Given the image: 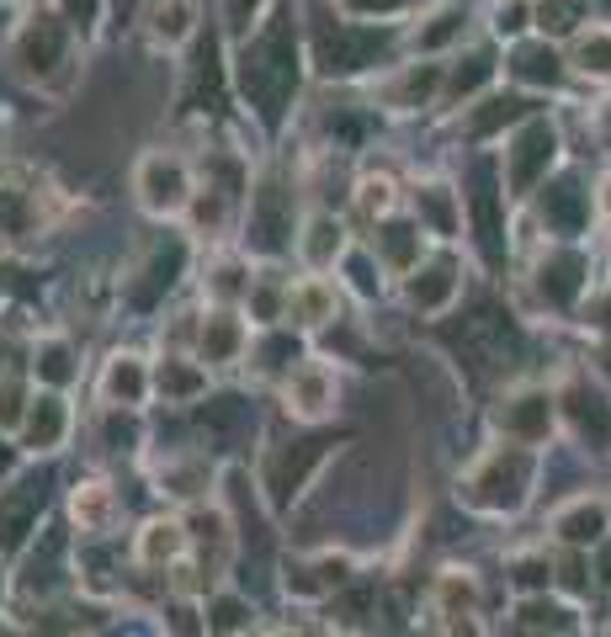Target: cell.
Returning a JSON list of instances; mask_svg holds the SVG:
<instances>
[{
    "label": "cell",
    "instance_id": "obj_1",
    "mask_svg": "<svg viewBox=\"0 0 611 637\" xmlns=\"http://www.w3.org/2000/svg\"><path fill=\"white\" fill-rule=\"evenodd\" d=\"M298 75H304L298 69V11H293V0H276L272 22H261L240 43L234 86L261 122H282L287 101L298 91Z\"/></svg>",
    "mask_w": 611,
    "mask_h": 637
},
{
    "label": "cell",
    "instance_id": "obj_2",
    "mask_svg": "<svg viewBox=\"0 0 611 637\" xmlns=\"http://www.w3.org/2000/svg\"><path fill=\"white\" fill-rule=\"evenodd\" d=\"M532 488V457L521 447H505V452H489L468 479H462V499L479 505V510H516Z\"/></svg>",
    "mask_w": 611,
    "mask_h": 637
},
{
    "label": "cell",
    "instance_id": "obj_3",
    "mask_svg": "<svg viewBox=\"0 0 611 637\" xmlns=\"http://www.w3.org/2000/svg\"><path fill=\"white\" fill-rule=\"evenodd\" d=\"M330 447H336V441L314 436V441H287V447H276V452L266 457V473H261V484H266V499H272V510H287V505L304 494L308 479L325 468Z\"/></svg>",
    "mask_w": 611,
    "mask_h": 637
},
{
    "label": "cell",
    "instance_id": "obj_4",
    "mask_svg": "<svg viewBox=\"0 0 611 637\" xmlns=\"http://www.w3.org/2000/svg\"><path fill=\"white\" fill-rule=\"evenodd\" d=\"M133 191H139V208L154 218H171L192 202V171H186L176 154H144L139 171H133Z\"/></svg>",
    "mask_w": 611,
    "mask_h": 637
},
{
    "label": "cell",
    "instance_id": "obj_5",
    "mask_svg": "<svg viewBox=\"0 0 611 637\" xmlns=\"http://www.w3.org/2000/svg\"><path fill=\"white\" fill-rule=\"evenodd\" d=\"M59 64H69V22L54 11H32L28 28L17 32V69L28 80H48Z\"/></svg>",
    "mask_w": 611,
    "mask_h": 637
},
{
    "label": "cell",
    "instance_id": "obj_6",
    "mask_svg": "<svg viewBox=\"0 0 611 637\" xmlns=\"http://www.w3.org/2000/svg\"><path fill=\"white\" fill-rule=\"evenodd\" d=\"M287 240H293V191L276 182L255 186L250 191V244L261 255H276Z\"/></svg>",
    "mask_w": 611,
    "mask_h": 637
},
{
    "label": "cell",
    "instance_id": "obj_7",
    "mask_svg": "<svg viewBox=\"0 0 611 637\" xmlns=\"http://www.w3.org/2000/svg\"><path fill=\"white\" fill-rule=\"evenodd\" d=\"M48 505L43 479H22V484L0 488V552H22L28 537L37 531V516Z\"/></svg>",
    "mask_w": 611,
    "mask_h": 637
},
{
    "label": "cell",
    "instance_id": "obj_8",
    "mask_svg": "<svg viewBox=\"0 0 611 637\" xmlns=\"http://www.w3.org/2000/svg\"><path fill=\"white\" fill-rule=\"evenodd\" d=\"M383 43H389V32L351 28V22H330L325 37H319V64H325L330 75H351V69L372 64V54H378Z\"/></svg>",
    "mask_w": 611,
    "mask_h": 637
},
{
    "label": "cell",
    "instance_id": "obj_9",
    "mask_svg": "<svg viewBox=\"0 0 611 637\" xmlns=\"http://www.w3.org/2000/svg\"><path fill=\"white\" fill-rule=\"evenodd\" d=\"M351 579V558L346 552H314V558H298V563H287V595L293 601H325V595H336L340 584Z\"/></svg>",
    "mask_w": 611,
    "mask_h": 637
},
{
    "label": "cell",
    "instance_id": "obj_10",
    "mask_svg": "<svg viewBox=\"0 0 611 637\" xmlns=\"http://www.w3.org/2000/svg\"><path fill=\"white\" fill-rule=\"evenodd\" d=\"M336 409V372L325 362H298L287 372V415L293 420H325Z\"/></svg>",
    "mask_w": 611,
    "mask_h": 637
},
{
    "label": "cell",
    "instance_id": "obj_11",
    "mask_svg": "<svg viewBox=\"0 0 611 637\" xmlns=\"http://www.w3.org/2000/svg\"><path fill=\"white\" fill-rule=\"evenodd\" d=\"M64 436H69V404H64V388L32 394L28 420H22V447H28V452H59Z\"/></svg>",
    "mask_w": 611,
    "mask_h": 637
},
{
    "label": "cell",
    "instance_id": "obj_12",
    "mask_svg": "<svg viewBox=\"0 0 611 637\" xmlns=\"http://www.w3.org/2000/svg\"><path fill=\"white\" fill-rule=\"evenodd\" d=\"M182 266H186V250L176 240L171 244H154V255L133 272V282H128V304L133 308H154L171 287H176V276H182Z\"/></svg>",
    "mask_w": 611,
    "mask_h": 637
},
{
    "label": "cell",
    "instance_id": "obj_13",
    "mask_svg": "<svg viewBox=\"0 0 611 637\" xmlns=\"http://www.w3.org/2000/svg\"><path fill=\"white\" fill-rule=\"evenodd\" d=\"M150 388H154L150 366H144V356H133V351L112 356L107 372H101V398H107L112 409H139V404L150 398Z\"/></svg>",
    "mask_w": 611,
    "mask_h": 637
},
{
    "label": "cell",
    "instance_id": "obj_14",
    "mask_svg": "<svg viewBox=\"0 0 611 637\" xmlns=\"http://www.w3.org/2000/svg\"><path fill=\"white\" fill-rule=\"evenodd\" d=\"M69 516H75V526H80L86 537H107V531L118 526V494H112V484H101V479L75 484V494H69Z\"/></svg>",
    "mask_w": 611,
    "mask_h": 637
},
{
    "label": "cell",
    "instance_id": "obj_15",
    "mask_svg": "<svg viewBox=\"0 0 611 637\" xmlns=\"http://www.w3.org/2000/svg\"><path fill=\"white\" fill-rule=\"evenodd\" d=\"M244 351V319L240 314H229V308H218L203 319V330H197V356L208 366H223V362H240Z\"/></svg>",
    "mask_w": 611,
    "mask_h": 637
},
{
    "label": "cell",
    "instance_id": "obj_16",
    "mask_svg": "<svg viewBox=\"0 0 611 637\" xmlns=\"http://www.w3.org/2000/svg\"><path fill=\"white\" fill-rule=\"evenodd\" d=\"M553 144H558V139H553L548 122H532L516 144H511V186H516V191H526V186L543 176V165H553Z\"/></svg>",
    "mask_w": 611,
    "mask_h": 637
},
{
    "label": "cell",
    "instance_id": "obj_17",
    "mask_svg": "<svg viewBox=\"0 0 611 637\" xmlns=\"http://www.w3.org/2000/svg\"><path fill=\"white\" fill-rule=\"evenodd\" d=\"M336 319V287L308 276L298 287H287V325H304V330H319Z\"/></svg>",
    "mask_w": 611,
    "mask_h": 637
},
{
    "label": "cell",
    "instance_id": "obj_18",
    "mask_svg": "<svg viewBox=\"0 0 611 637\" xmlns=\"http://www.w3.org/2000/svg\"><path fill=\"white\" fill-rule=\"evenodd\" d=\"M192 542V531H186L182 520H150L144 531H139V542H133V558L144 563V569H165V563H176Z\"/></svg>",
    "mask_w": 611,
    "mask_h": 637
},
{
    "label": "cell",
    "instance_id": "obj_19",
    "mask_svg": "<svg viewBox=\"0 0 611 637\" xmlns=\"http://www.w3.org/2000/svg\"><path fill=\"white\" fill-rule=\"evenodd\" d=\"M298 250H304V261L314 272L336 266L340 255H346V229L336 223V212H314L304 223V234H298Z\"/></svg>",
    "mask_w": 611,
    "mask_h": 637
},
{
    "label": "cell",
    "instance_id": "obj_20",
    "mask_svg": "<svg viewBox=\"0 0 611 637\" xmlns=\"http://www.w3.org/2000/svg\"><path fill=\"white\" fill-rule=\"evenodd\" d=\"M452 298H458V266H452V261L415 266V276H410V304L421 308V314H436V308H447Z\"/></svg>",
    "mask_w": 611,
    "mask_h": 637
},
{
    "label": "cell",
    "instance_id": "obj_21",
    "mask_svg": "<svg viewBox=\"0 0 611 637\" xmlns=\"http://www.w3.org/2000/svg\"><path fill=\"white\" fill-rule=\"evenodd\" d=\"M154 388L165 394V404H197L208 394V366L186 362V356H165L154 372Z\"/></svg>",
    "mask_w": 611,
    "mask_h": 637
},
{
    "label": "cell",
    "instance_id": "obj_22",
    "mask_svg": "<svg viewBox=\"0 0 611 637\" xmlns=\"http://www.w3.org/2000/svg\"><path fill=\"white\" fill-rule=\"evenodd\" d=\"M144 22H150V37L160 48H176L197 28V0H150Z\"/></svg>",
    "mask_w": 611,
    "mask_h": 637
},
{
    "label": "cell",
    "instance_id": "obj_23",
    "mask_svg": "<svg viewBox=\"0 0 611 637\" xmlns=\"http://www.w3.org/2000/svg\"><path fill=\"white\" fill-rule=\"evenodd\" d=\"M43 229L37 191L28 186H0V240H32Z\"/></svg>",
    "mask_w": 611,
    "mask_h": 637
},
{
    "label": "cell",
    "instance_id": "obj_24",
    "mask_svg": "<svg viewBox=\"0 0 611 637\" xmlns=\"http://www.w3.org/2000/svg\"><path fill=\"white\" fill-rule=\"evenodd\" d=\"M372 255L394 272H415V255H421V223H378V240H372Z\"/></svg>",
    "mask_w": 611,
    "mask_h": 637
},
{
    "label": "cell",
    "instance_id": "obj_25",
    "mask_svg": "<svg viewBox=\"0 0 611 637\" xmlns=\"http://www.w3.org/2000/svg\"><path fill=\"white\" fill-rule=\"evenodd\" d=\"M32 372H37V383H48V388H69V383L80 377L75 345H69L64 334H43L37 351H32Z\"/></svg>",
    "mask_w": 611,
    "mask_h": 637
},
{
    "label": "cell",
    "instance_id": "obj_26",
    "mask_svg": "<svg viewBox=\"0 0 611 637\" xmlns=\"http://www.w3.org/2000/svg\"><path fill=\"white\" fill-rule=\"evenodd\" d=\"M548 420H553V398L548 394H516L505 409H500V425L511 430V436H543L548 430Z\"/></svg>",
    "mask_w": 611,
    "mask_h": 637
},
{
    "label": "cell",
    "instance_id": "obj_27",
    "mask_svg": "<svg viewBox=\"0 0 611 637\" xmlns=\"http://www.w3.org/2000/svg\"><path fill=\"white\" fill-rule=\"evenodd\" d=\"M436 86H441V69H436V64H410L383 96H389L394 112H415V107H426V96L436 91Z\"/></svg>",
    "mask_w": 611,
    "mask_h": 637
},
{
    "label": "cell",
    "instance_id": "obj_28",
    "mask_svg": "<svg viewBox=\"0 0 611 637\" xmlns=\"http://www.w3.org/2000/svg\"><path fill=\"white\" fill-rule=\"evenodd\" d=\"M298 362H304V345L293 340V330H276V325H266L261 345H255V366H261L266 377H276V372H293Z\"/></svg>",
    "mask_w": 611,
    "mask_h": 637
},
{
    "label": "cell",
    "instance_id": "obj_29",
    "mask_svg": "<svg viewBox=\"0 0 611 637\" xmlns=\"http://www.w3.org/2000/svg\"><path fill=\"white\" fill-rule=\"evenodd\" d=\"M601 531H607V510H601L596 499H575V505L558 516V537H564V542H601Z\"/></svg>",
    "mask_w": 611,
    "mask_h": 637
},
{
    "label": "cell",
    "instance_id": "obj_30",
    "mask_svg": "<svg viewBox=\"0 0 611 637\" xmlns=\"http://www.w3.org/2000/svg\"><path fill=\"white\" fill-rule=\"evenodd\" d=\"M415 212H421V223H430L436 234H452V229H458V208H452V191H447V186H421V191H415Z\"/></svg>",
    "mask_w": 611,
    "mask_h": 637
},
{
    "label": "cell",
    "instance_id": "obj_31",
    "mask_svg": "<svg viewBox=\"0 0 611 637\" xmlns=\"http://www.w3.org/2000/svg\"><path fill=\"white\" fill-rule=\"evenodd\" d=\"M255 627V611L244 595H214L208 601V633H250Z\"/></svg>",
    "mask_w": 611,
    "mask_h": 637
},
{
    "label": "cell",
    "instance_id": "obj_32",
    "mask_svg": "<svg viewBox=\"0 0 611 637\" xmlns=\"http://www.w3.org/2000/svg\"><path fill=\"white\" fill-rule=\"evenodd\" d=\"M229 197H234V191H223V186L192 191V202H186V208H192V223H197V229H208V234H218V229H223V218H229Z\"/></svg>",
    "mask_w": 611,
    "mask_h": 637
},
{
    "label": "cell",
    "instance_id": "obj_33",
    "mask_svg": "<svg viewBox=\"0 0 611 637\" xmlns=\"http://www.w3.org/2000/svg\"><path fill=\"white\" fill-rule=\"evenodd\" d=\"M521 107H526V101H516V96H489L484 107L468 118V133H473V139H484V133H494L500 122H516Z\"/></svg>",
    "mask_w": 611,
    "mask_h": 637
},
{
    "label": "cell",
    "instance_id": "obj_34",
    "mask_svg": "<svg viewBox=\"0 0 611 637\" xmlns=\"http://www.w3.org/2000/svg\"><path fill=\"white\" fill-rule=\"evenodd\" d=\"M208 276H214V282H208V293H214L218 304H234V298L250 293V272H244V261H218Z\"/></svg>",
    "mask_w": 611,
    "mask_h": 637
},
{
    "label": "cell",
    "instance_id": "obj_35",
    "mask_svg": "<svg viewBox=\"0 0 611 637\" xmlns=\"http://www.w3.org/2000/svg\"><path fill=\"white\" fill-rule=\"evenodd\" d=\"M28 404H32V394L22 377H0V430H22Z\"/></svg>",
    "mask_w": 611,
    "mask_h": 637
},
{
    "label": "cell",
    "instance_id": "obj_36",
    "mask_svg": "<svg viewBox=\"0 0 611 637\" xmlns=\"http://www.w3.org/2000/svg\"><path fill=\"white\" fill-rule=\"evenodd\" d=\"M516 80H558V59H553L548 43H532V48H516Z\"/></svg>",
    "mask_w": 611,
    "mask_h": 637
},
{
    "label": "cell",
    "instance_id": "obj_37",
    "mask_svg": "<svg viewBox=\"0 0 611 637\" xmlns=\"http://www.w3.org/2000/svg\"><path fill=\"white\" fill-rule=\"evenodd\" d=\"M160 484L171 488V494H203L208 488V462H171L160 473Z\"/></svg>",
    "mask_w": 611,
    "mask_h": 637
},
{
    "label": "cell",
    "instance_id": "obj_38",
    "mask_svg": "<svg viewBox=\"0 0 611 637\" xmlns=\"http://www.w3.org/2000/svg\"><path fill=\"white\" fill-rule=\"evenodd\" d=\"M357 208H362L367 223H378L383 212L394 208V182H389V176H378V182H362V186H357Z\"/></svg>",
    "mask_w": 611,
    "mask_h": 637
},
{
    "label": "cell",
    "instance_id": "obj_39",
    "mask_svg": "<svg viewBox=\"0 0 611 637\" xmlns=\"http://www.w3.org/2000/svg\"><path fill=\"white\" fill-rule=\"evenodd\" d=\"M436 601H441V611H447V616H468V606H473V579L441 574V584H436Z\"/></svg>",
    "mask_w": 611,
    "mask_h": 637
},
{
    "label": "cell",
    "instance_id": "obj_40",
    "mask_svg": "<svg viewBox=\"0 0 611 637\" xmlns=\"http://www.w3.org/2000/svg\"><path fill=\"white\" fill-rule=\"evenodd\" d=\"M462 28V11L458 6H441L436 17H430V28H421V48H441V43H452Z\"/></svg>",
    "mask_w": 611,
    "mask_h": 637
},
{
    "label": "cell",
    "instance_id": "obj_41",
    "mask_svg": "<svg viewBox=\"0 0 611 637\" xmlns=\"http://www.w3.org/2000/svg\"><path fill=\"white\" fill-rule=\"evenodd\" d=\"M575 17H580L575 0H543L537 6V28L543 32H575Z\"/></svg>",
    "mask_w": 611,
    "mask_h": 637
},
{
    "label": "cell",
    "instance_id": "obj_42",
    "mask_svg": "<svg viewBox=\"0 0 611 637\" xmlns=\"http://www.w3.org/2000/svg\"><path fill=\"white\" fill-rule=\"evenodd\" d=\"M580 64L585 69H596V75H611V37L607 32H590L580 43Z\"/></svg>",
    "mask_w": 611,
    "mask_h": 637
},
{
    "label": "cell",
    "instance_id": "obj_43",
    "mask_svg": "<svg viewBox=\"0 0 611 637\" xmlns=\"http://www.w3.org/2000/svg\"><path fill=\"white\" fill-rule=\"evenodd\" d=\"M336 6L346 17H367V22H372V17H399L410 0H336Z\"/></svg>",
    "mask_w": 611,
    "mask_h": 637
},
{
    "label": "cell",
    "instance_id": "obj_44",
    "mask_svg": "<svg viewBox=\"0 0 611 637\" xmlns=\"http://www.w3.org/2000/svg\"><path fill=\"white\" fill-rule=\"evenodd\" d=\"M96 17H101V0H64V22H69V28L91 32Z\"/></svg>",
    "mask_w": 611,
    "mask_h": 637
},
{
    "label": "cell",
    "instance_id": "obj_45",
    "mask_svg": "<svg viewBox=\"0 0 611 637\" xmlns=\"http://www.w3.org/2000/svg\"><path fill=\"white\" fill-rule=\"evenodd\" d=\"M255 11H261V0H223V22H229L234 32L255 28Z\"/></svg>",
    "mask_w": 611,
    "mask_h": 637
},
{
    "label": "cell",
    "instance_id": "obj_46",
    "mask_svg": "<svg viewBox=\"0 0 611 637\" xmlns=\"http://www.w3.org/2000/svg\"><path fill=\"white\" fill-rule=\"evenodd\" d=\"M346 272H351V287H357L362 298H372V293H378V282H372V261H367L362 250H357V255H346Z\"/></svg>",
    "mask_w": 611,
    "mask_h": 637
},
{
    "label": "cell",
    "instance_id": "obj_47",
    "mask_svg": "<svg viewBox=\"0 0 611 637\" xmlns=\"http://www.w3.org/2000/svg\"><path fill=\"white\" fill-rule=\"evenodd\" d=\"M133 441H139V425H133V420H122V415H112V420H107V447H118V452H128Z\"/></svg>",
    "mask_w": 611,
    "mask_h": 637
},
{
    "label": "cell",
    "instance_id": "obj_48",
    "mask_svg": "<svg viewBox=\"0 0 611 637\" xmlns=\"http://www.w3.org/2000/svg\"><path fill=\"white\" fill-rule=\"evenodd\" d=\"M197 611L192 606H171V622L165 627H176V633H208V622H192Z\"/></svg>",
    "mask_w": 611,
    "mask_h": 637
},
{
    "label": "cell",
    "instance_id": "obj_49",
    "mask_svg": "<svg viewBox=\"0 0 611 637\" xmlns=\"http://www.w3.org/2000/svg\"><path fill=\"white\" fill-rule=\"evenodd\" d=\"M521 17H526V11H521V0H511V6H500V11H494V28H500V32H521V28H526Z\"/></svg>",
    "mask_w": 611,
    "mask_h": 637
},
{
    "label": "cell",
    "instance_id": "obj_50",
    "mask_svg": "<svg viewBox=\"0 0 611 637\" xmlns=\"http://www.w3.org/2000/svg\"><path fill=\"white\" fill-rule=\"evenodd\" d=\"M516 584H526V590L543 584V563H516Z\"/></svg>",
    "mask_w": 611,
    "mask_h": 637
},
{
    "label": "cell",
    "instance_id": "obj_51",
    "mask_svg": "<svg viewBox=\"0 0 611 637\" xmlns=\"http://www.w3.org/2000/svg\"><path fill=\"white\" fill-rule=\"evenodd\" d=\"M11 468H17V452H11V447L0 441V479H11Z\"/></svg>",
    "mask_w": 611,
    "mask_h": 637
},
{
    "label": "cell",
    "instance_id": "obj_52",
    "mask_svg": "<svg viewBox=\"0 0 611 637\" xmlns=\"http://www.w3.org/2000/svg\"><path fill=\"white\" fill-rule=\"evenodd\" d=\"M112 6H118V22H122V17H133V6H139V0H112Z\"/></svg>",
    "mask_w": 611,
    "mask_h": 637
},
{
    "label": "cell",
    "instance_id": "obj_53",
    "mask_svg": "<svg viewBox=\"0 0 611 637\" xmlns=\"http://www.w3.org/2000/svg\"><path fill=\"white\" fill-rule=\"evenodd\" d=\"M601 569H607V574H601V579H607V584H611V547H607V552H601Z\"/></svg>",
    "mask_w": 611,
    "mask_h": 637
},
{
    "label": "cell",
    "instance_id": "obj_54",
    "mask_svg": "<svg viewBox=\"0 0 611 637\" xmlns=\"http://www.w3.org/2000/svg\"><path fill=\"white\" fill-rule=\"evenodd\" d=\"M607 212H611V182H607Z\"/></svg>",
    "mask_w": 611,
    "mask_h": 637
}]
</instances>
